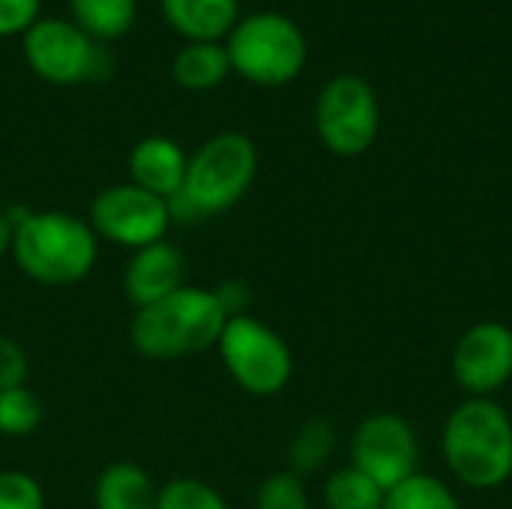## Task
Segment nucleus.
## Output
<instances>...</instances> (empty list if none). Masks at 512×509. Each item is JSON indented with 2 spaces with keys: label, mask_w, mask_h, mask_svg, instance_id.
Instances as JSON below:
<instances>
[{
  "label": "nucleus",
  "mask_w": 512,
  "mask_h": 509,
  "mask_svg": "<svg viewBox=\"0 0 512 509\" xmlns=\"http://www.w3.org/2000/svg\"><path fill=\"white\" fill-rule=\"evenodd\" d=\"M12 261L45 288L78 285L99 258V237L90 222L66 210H9Z\"/></svg>",
  "instance_id": "nucleus-1"
},
{
  "label": "nucleus",
  "mask_w": 512,
  "mask_h": 509,
  "mask_svg": "<svg viewBox=\"0 0 512 509\" xmlns=\"http://www.w3.org/2000/svg\"><path fill=\"white\" fill-rule=\"evenodd\" d=\"M441 453L450 474L474 489L492 492L512 480V417L498 399H462L444 420Z\"/></svg>",
  "instance_id": "nucleus-2"
},
{
  "label": "nucleus",
  "mask_w": 512,
  "mask_h": 509,
  "mask_svg": "<svg viewBox=\"0 0 512 509\" xmlns=\"http://www.w3.org/2000/svg\"><path fill=\"white\" fill-rule=\"evenodd\" d=\"M228 318L216 288L183 285L165 300L135 309L129 342L147 360H183L216 348Z\"/></svg>",
  "instance_id": "nucleus-3"
},
{
  "label": "nucleus",
  "mask_w": 512,
  "mask_h": 509,
  "mask_svg": "<svg viewBox=\"0 0 512 509\" xmlns=\"http://www.w3.org/2000/svg\"><path fill=\"white\" fill-rule=\"evenodd\" d=\"M258 174V147L243 132H219L186 165L183 189L168 201L171 222L222 216L243 201Z\"/></svg>",
  "instance_id": "nucleus-4"
},
{
  "label": "nucleus",
  "mask_w": 512,
  "mask_h": 509,
  "mask_svg": "<svg viewBox=\"0 0 512 509\" xmlns=\"http://www.w3.org/2000/svg\"><path fill=\"white\" fill-rule=\"evenodd\" d=\"M231 69L261 87H282L306 66V36L282 12H252L225 42Z\"/></svg>",
  "instance_id": "nucleus-5"
},
{
  "label": "nucleus",
  "mask_w": 512,
  "mask_h": 509,
  "mask_svg": "<svg viewBox=\"0 0 512 509\" xmlns=\"http://www.w3.org/2000/svg\"><path fill=\"white\" fill-rule=\"evenodd\" d=\"M219 357L231 381L255 396H279L294 375V354L282 333L252 315H231L219 336Z\"/></svg>",
  "instance_id": "nucleus-6"
},
{
  "label": "nucleus",
  "mask_w": 512,
  "mask_h": 509,
  "mask_svg": "<svg viewBox=\"0 0 512 509\" xmlns=\"http://www.w3.org/2000/svg\"><path fill=\"white\" fill-rule=\"evenodd\" d=\"M24 57L30 69L48 84H81L99 81L111 69V57L69 18H36L24 30Z\"/></svg>",
  "instance_id": "nucleus-7"
},
{
  "label": "nucleus",
  "mask_w": 512,
  "mask_h": 509,
  "mask_svg": "<svg viewBox=\"0 0 512 509\" xmlns=\"http://www.w3.org/2000/svg\"><path fill=\"white\" fill-rule=\"evenodd\" d=\"M315 129L336 156L366 153L381 129V108L372 84L360 75H336L315 102Z\"/></svg>",
  "instance_id": "nucleus-8"
},
{
  "label": "nucleus",
  "mask_w": 512,
  "mask_h": 509,
  "mask_svg": "<svg viewBox=\"0 0 512 509\" xmlns=\"http://www.w3.org/2000/svg\"><path fill=\"white\" fill-rule=\"evenodd\" d=\"M87 222L99 240H108L123 249H144L165 240L171 228L168 201L144 192L135 183H117L102 189L90 201Z\"/></svg>",
  "instance_id": "nucleus-9"
},
{
  "label": "nucleus",
  "mask_w": 512,
  "mask_h": 509,
  "mask_svg": "<svg viewBox=\"0 0 512 509\" xmlns=\"http://www.w3.org/2000/svg\"><path fill=\"white\" fill-rule=\"evenodd\" d=\"M351 462L381 489H393L420 471V438L396 411H375L351 435Z\"/></svg>",
  "instance_id": "nucleus-10"
},
{
  "label": "nucleus",
  "mask_w": 512,
  "mask_h": 509,
  "mask_svg": "<svg viewBox=\"0 0 512 509\" xmlns=\"http://www.w3.org/2000/svg\"><path fill=\"white\" fill-rule=\"evenodd\" d=\"M450 372L468 399H495L512 381V327L504 321L471 324L453 348Z\"/></svg>",
  "instance_id": "nucleus-11"
},
{
  "label": "nucleus",
  "mask_w": 512,
  "mask_h": 509,
  "mask_svg": "<svg viewBox=\"0 0 512 509\" xmlns=\"http://www.w3.org/2000/svg\"><path fill=\"white\" fill-rule=\"evenodd\" d=\"M183 285H186V258L168 240L132 252L123 273V291L135 309L153 306Z\"/></svg>",
  "instance_id": "nucleus-12"
},
{
  "label": "nucleus",
  "mask_w": 512,
  "mask_h": 509,
  "mask_svg": "<svg viewBox=\"0 0 512 509\" xmlns=\"http://www.w3.org/2000/svg\"><path fill=\"white\" fill-rule=\"evenodd\" d=\"M189 156L183 147L165 135H147L141 138L129 153V183L141 186L144 192L171 201L186 180Z\"/></svg>",
  "instance_id": "nucleus-13"
},
{
  "label": "nucleus",
  "mask_w": 512,
  "mask_h": 509,
  "mask_svg": "<svg viewBox=\"0 0 512 509\" xmlns=\"http://www.w3.org/2000/svg\"><path fill=\"white\" fill-rule=\"evenodd\" d=\"M162 15L189 42H219L240 21V0H162Z\"/></svg>",
  "instance_id": "nucleus-14"
},
{
  "label": "nucleus",
  "mask_w": 512,
  "mask_h": 509,
  "mask_svg": "<svg viewBox=\"0 0 512 509\" xmlns=\"http://www.w3.org/2000/svg\"><path fill=\"white\" fill-rule=\"evenodd\" d=\"M159 489L153 477L135 462L108 465L93 489L96 509H156Z\"/></svg>",
  "instance_id": "nucleus-15"
},
{
  "label": "nucleus",
  "mask_w": 512,
  "mask_h": 509,
  "mask_svg": "<svg viewBox=\"0 0 512 509\" xmlns=\"http://www.w3.org/2000/svg\"><path fill=\"white\" fill-rule=\"evenodd\" d=\"M228 72L231 60L219 42H186L171 63L174 81L186 90H213L228 78Z\"/></svg>",
  "instance_id": "nucleus-16"
},
{
  "label": "nucleus",
  "mask_w": 512,
  "mask_h": 509,
  "mask_svg": "<svg viewBox=\"0 0 512 509\" xmlns=\"http://www.w3.org/2000/svg\"><path fill=\"white\" fill-rule=\"evenodd\" d=\"M336 444H339V432L330 420L324 417H312L306 420L294 438H291V447H288V471L297 474L300 480L318 474L336 453Z\"/></svg>",
  "instance_id": "nucleus-17"
},
{
  "label": "nucleus",
  "mask_w": 512,
  "mask_h": 509,
  "mask_svg": "<svg viewBox=\"0 0 512 509\" xmlns=\"http://www.w3.org/2000/svg\"><path fill=\"white\" fill-rule=\"evenodd\" d=\"M72 21L96 42L120 39L138 12L135 0H69Z\"/></svg>",
  "instance_id": "nucleus-18"
},
{
  "label": "nucleus",
  "mask_w": 512,
  "mask_h": 509,
  "mask_svg": "<svg viewBox=\"0 0 512 509\" xmlns=\"http://www.w3.org/2000/svg\"><path fill=\"white\" fill-rule=\"evenodd\" d=\"M321 495H324V507L327 509H384L387 489H381L360 468L345 465V468H336L324 480Z\"/></svg>",
  "instance_id": "nucleus-19"
},
{
  "label": "nucleus",
  "mask_w": 512,
  "mask_h": 509,
  "mask_svg": "<svg viewBox=\"0 0 512 509\" xmlns=\"http://www.w3.org/2000/svg\"><path fill=\"white\" fill-rule=\"evenodd\" d=\"M384 509H462V501L441 477L417 471L414 477L387 489Z\"/></svg>",
  "instance_id": "nucleus-20"
},
{
  "label": "nucleus",
  "mask_w": 512,
  "mask_h": 509,
  "mask_svg": "<svg viewBox=\"0 0 512 509\" xmlns=\"http://www.w3.org/2000/svg\"><path fill=\"white\" fill-rule=\"evenodd\" d=\"M45 420L42 399L27 387L0 390V435L3 438H30Z\"/></svg>",
  "instance_id": "nucleus-21"
},
{
  "label": "nucleus",
  "mask_w": 512,
  "mask_h": 509,
  "mask_svg": "<svg viewBox=\"0 0 512 509\" xmlns=\"http://www.w3.org/2000/svg\"><path fill=\"white\" fill-rule=\"evenodd\" d=\"M156 509H231L222 492L198 477H177L159 489Z\"/></svg>",
  "instance_id": "nucleus-22"
},
{
  "label": "nucleus",
  "mask_w": 512,
  "mask_h": 509,
  "mask_svg": "<svg viewBox=\"0 0 512 509\" xmlns=\"http://www.w3.org/2000/svg\"><path fill=\"white\" fill-rule=\"evenodd\" d=\"M255 509H312L306 483L291 471L270 474L258 492H255Z\"/></svg>",
  "instance_id": "nucleus-23"
},
{
  "label": "nucleus",
  "mask_w": 512,
  "mask_h": 509,
  "mask_svg": "<svg viewBox=\"0 0 512 509\" xmlns=\"http://www.w3.org/2000/svg\"><path fill=\"white\" fill-rule=\"evenodd\" d=\"M0 509H45V492L24 471H0Z\"/></svg>",
  "instance_id": "nucleus-24"
},
{
  "label": "nucleus",
  "mask_w": 512,
  "mask_h": 509,
  "mask_svg": "<svg viewBox=\"0 0 512 509\" xmlns=\"http://www.w3.org/2000/svg\"><path fill=\"white\" fill-rule=\"evenodd\" d=\"M30 360L27 351L6 333H0V390H12L27 384Z\"/></svg>",
  "instance_id": "nucleus-25"
},
{
  "label": "nucleus",
  "mask_w": 512,
  "mask_h": 509,
  "mask_svg": "<svg viewBox=\"0 0 512 509\" xmlns=\"http://www.w3.org/2000/svg\"><path fill=\"white\" fill-rule=\"evenodd\" d=\"M39 18V0H0V36L24 33Z\"/></svg>",
  "instance_id": "nucleus-26"
},
{
  "label": "nucleus",
  "mask_w": 512,
  "mask_h": 509,
  "mask_svg": "<svg viewBox=\"0 0 512 509\" xmlns=\"http://www.w3.org/2000/svg\"><path fill=\"white\" fill-rule=\"evenodd\" d=\"M12 216H9V210H3L0 207V258H6L9 252H12Z\"/></svg>",
  "instance_id": "nucleus-27"
}]
</instances>
